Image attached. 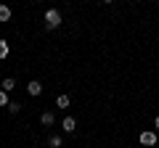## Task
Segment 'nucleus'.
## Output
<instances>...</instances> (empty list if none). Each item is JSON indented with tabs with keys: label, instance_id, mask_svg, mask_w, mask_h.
Returning <instances> with one entry per match:
<instances>
[{
	"label": "nucleus",
	"instance_id": "nucleus-12",
	"mask_svg": "<svg viewBox=\"0 0 159 148\" xmlns=\"http://www.w3.org/2000/svg\"><path fill=\"white\" fill-rule=\"evenodd\" d=\"M8 103H11V101H8V93L0 90V106H8Z\"/></svg>",
	"mask_w": 159,
	"mask_h": 148
},
{
	"label": "nucleus",
	"instance_id": "nucleus-15",
	"mask_svg": "<svg viewBox=\"0 0 159 148\" xmlns=\"http://www.w3.org/2000/svg\"><path fill=\"white\" fill-rule=\"evenodd\" d=\"M154 3H157V0H154Z\"/></svg>",
	"mask_w": 159,
	"mask_h": 148
},
{
	"label": "nucleus",
	"instance_id": "nucleus-6",
	"mask_svg": "<svg viewBox=\"0 0 159 148\" xmlns=\"http://www.w3.org/2000/svg\"><path fill=\"white\" fill-rule=\"evenodd\" d=\"M13 87H16V80H13V77H6V80H3V87H0V90H6V93H11Z\"/></svg>",
	"mask_w": 159,
	"mask_h": 148
},
{
	"label": "nucleus",
	"instance_id": "nucleus-9",
	"mask_svg": "<svg viewBox=\"0 0 159 148\" xmlns=\"http://www.w3.org/2000/svg\"><path fill=\"white\" fill-rule=\"evenodd\" d=\"M11 19V8L8 6H0V21H8Z\"/></svg>",
	"mask_w": 159,
	"mask_h": 148
},
{
	"label": "nucleus",
	"instance_id": "nucleus-10",
	"mask_svg": "<svg viewBox=\"0 0 159 148\" xmlns=\"http://www.w3.org/2000/svg\"><path fill=\"white\" fill-rule=\"evenodd\" d=\"M8 111H11V114H19V111H21V103L11 101V103H8Z\"/></svg>",
	"mask_w": 159,
	"mask_h": 148
},
{
	"label": "nucleus",
	"instance_id": "nucleus-11",
	"mask_svg": "<svg viewBox=\"0 0 159 148\" xmlns=\"http://www.w3.org/2000/svg\"><path fill=\"white\" fill-rule=\"evenodd\" d=\"M48 146H51V148H61V137H58V135H53L51 140H48Z\"/></svg>",
	"mask_w": 159,
	"mask_h": 148
},
{
	"label": "nucleus",
	"instance_id": "nucleus-8",
	"mask_svg": "<svg viewBox=\"0 0 159 148\" xmlns=\"http://www.w3.org/2000/svg\"><path fill=\"white\" fill-rule=\"evenodd\" d=\"M56 106L58 108H69V95H58L56 98Z\"/></svg>",
	"mask_w": 159,
	"mask_h": 148
},
{
	"label": "nucleus",
	"instance_id": "nucleus-1",
	"mask_svg": "<svg viewBox=\"0 0 159 148\" xmlns=\"http://www.w3.org/2000/svg\"><path fill=\"white\" fill-rule=\"evenodd\" d=\"M58 24H61V13H58L56 8H48V11H45V27L48 29H56Z\"/></svg>",
	"mask_w": 159,
	"mask_h": 148
},
{
	"label": "nucleus",
	"instance_id": "nucleus-5",
	"mask_svg": "<svg viewBox=\"0 0 159 148\" xmlns=\"http://www.w3.org/2000/svg\"><path fill=\"white\" fill-rule=\"evenodd\" d=\"M40 122H43L45 127H51V124H56V116H53L51 111H43V114H40Z\"/></svg>",
	"mask_w": 159,
	"mask_h": 148
},
{
	"label": "nucleus",
	"instance_id": "nucleus-4",
	"mask_svg": "<svg viewBox=\"0 0 159 148\" xmlns=\"http://www.w3.org/2000/svg\"><path fill=\"white\" fill-rule=\"evenodd\" d=\"M27 93H29V95H34V98H37L40 93H43V85H40L37 80H32V82H29V85H27Z\"/></svg>",
	"mask_w": 159,
	"mask_h": 148
},
{
	"label": "nucleus",
	"instance_id": "nucleus-13",
	"mask_svg": "<svg viewBox=\"0 0 159 148\" xmlns=\"http://www.w3.org/2000/svg\"><path fill=\"white\" fill-rule=\"evenodd\" d=\"M154 127H157V130H159V116H157V119H154Z\"/></svg>",
	"mask_w": 159,
	"mask_h": 148
},
{
	"label": "nucleus",
	"instance_id": "nucleus-14",
	"mask_svg": "<svg viewBox=\"0 0 159 148\" xmlns=\"http://www.w3.org/2000/svg\"><path fill=\"white\" fill-rule=\"evenodd\" d=\"M103 3H106V6H111V3H114V0H103Z\"/></svg>",
	"mask_w": 159,
	"mask_h": 148
},
{
	"label": "nucleus",
	"instance_id": "nucleus-7",
	"mask_svg": "<svg viewBox=\"0 0 159 148\" xmlns=\"http://www.w3.org/2000/svg\"><path fill=\"white\" fill-rule=\"evenodd\" d=\"M8 53H11V48H8V42L0 37V58H8Z\"/></svg>",
	"mask_w": 159,
	"mask_h": 148
},
{
	"label": "nucleus",
	"instance_id": "nucleus-3",
	"mask_svg": "<svg viewBox=\"0 0 159 148\" xmlns=\"http://www.w3.org/2000/svg\"><path fill=\"white\" fill-rule=\"evenodd\" d=\"M61 130H64V132H69V135L77 130V122H74V116H66V119L61 122Z\"/></svg>",
	"mask_w": 159,
	"mask_h": 148
},
{
	"label": "nucleus",
	"instance_id": "nucleus-2",
	"mask_svg": "<svg viewBox=\"0 0 159 148\" xmlns=\"http://www.w3.org/2000/svg\"><path fill=\"white\" fill-rule=\"evenodd\" d=\"M138 140H141V146H157V132H151V130H146V132H141L138 135Z\"/></svg>",
	"mask_w": 159,
	"mask_h": 148
}]
</instances>
